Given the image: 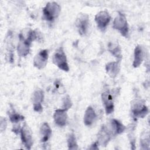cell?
Masks as SVG:
<instances>
[{"mask_svg": "<svg viewBox=\"0 0 150 150\" xmlns=\"http://www.w3.org/2000/svg\"><path fill=\"white\" fill-rule=\"evenodd\" d=\"M67 145L69 149L75 150L78 149V145L77 144L76 139L73 134H71L69 136L67 139Z\"/></svg>", "mask_w": 150, "mask_h": 150, "instance_id": "obj_21", "label": "cell"}, {"mask_svg": "<svg viewBox=\"0 0 150 150\" xmlns=\"http://www.w3.org/2000/svg\"><path fill=\"white\" fill-rule=\"evenodd\" d=\"M40 132L41 135V141L45 142L48 141L52 134V129L47 122H45L42 124L40 127Z\"/></svg>", "mask_w": 150, "mask_h": 150, "instance_id": "obj_16", "label": "cell"}, {"mask_svg": "<svg viewBox=\"0 0 150 150\" xmlns=\"http://www.w3.org/2000/svg\"><path fill=\"white\" fill-rule=\"evenodd\" d=\"M132 115L137 118H144L148 112V108L141 100H135L131 104Z\"/></svg>", "mask_w": 150, "mask_h": 150, "instance_id": "obj_5", "label": "cell"}, {"mask_svg": "<svg viewBox=\"0 0 150 150\" xmlns=\"http://www.w3.org/2000/svg\"><path fill=\"white\" fill-rule=\"evenodd\" d=\"M107 73L112 78L115 77L120 70V61L108 63L105 66Z\"/></svg>", "mask_w": 150, "mask_h": 150, "instance_id": "obj_13", "label": "cell"}, {"mask_svg": "<svg viewBox=\"0 0 150 150\" xmlns=\"http://www.w3.org/2000/svg\"><path fill=\"white\" fill-rule=\"evenodd\" d=\"M140 145L142 149H148L149 146V137L148 132H144L140 140Z\"/></svg>", "mask_w": 150, "mask_h": 150, "instance_id": "obj_20", "label": "cell"}, {"mask_svg": "<svg viewBox=\"0 0 150 150\" xmlns=\"http://www.w3.org/2000/svg\"><path fill=\"white\" fill-rule=\"evenodd\" d=\"M38 38V34L35 30H30L25 38L23 35H19V42L18 45V52L21 56H26L29 52L32 42Z\"/></svg>", "mask_w": 150, "mask_h": 150, "instance_id": "obj_1", "label": "cell"}, {"mask_svg": "<svg viewBox=\"0 0 150 150\" xmlns=\"http://www.w3.org/2000/svg\"><path fill=\"white\" fill-rule=\"evenodd\" d=\"M111 17L109 13L105 11H100L95 16V21L97 27L101 30H104L110 21Z\"/></svg>", "mask_w": 150, "mask_h": 150, "instance_id": "obj_8", "label": "cell"}, {"mask_svg": "<svg viewBox=\"0 0 150 150\" xmlns=\"http://www.w3.org/2000/svg\"><path fill=\"white\" fill-rule=\"evenodd\" d=\"M88 19L89 18L88 15L85 13H80L76 19V25L79 33L81 35L86 34L87 32L89 22Z\"/></svg>", "mask_w": 150, "mask_h": 150, "instance_id": "obj_9", "label": "cell"}, {"mask_svg": "<svg viewBox=\"0 0 150 150\" xmlns=\"http://www.w3.org/2000/svg\"><path fill=\"white\" fill-rule=\"evenodd\" d=\"M53 117L54 122L57 125L60 127L65 125L67 120L66 110L63 108L56 110L54 113Z\"/></svg>", "mask_w": 150, "mask_h": 150, "instance_id": "obj_12", "label": "cell"}, {"mask_svg": "<svg viewBox=\"0 0 150 150\" xmlns=\"http://www.w3.org/2000/svg\"><path fill=\"white\" fill-rule=\"evenodd\" d=\"M44 98V94L42 90H38L35 91L32 97V100L33 103V105L36 104H41V103L43 101Z\"/></svg>", "mask_w": 150, "mask_h": 150, "instance_id": "obj_19", "label": "cell"}, {"mask_svg": "<svg viewBox=\"0 0 150 150\" xmlns=\"http://www.w3.org/2000/svg\"><path fill=\"white\" fill-rule=\"evenodd\" d=\"M60 7L55 2H48L43 9L44 18L48 21H53L60 14Z\"/></svg>", "mask_w": 150, "mask_h": 150, "instance_id": "obj_2", "label": "cell"}, {"mask_svg": "<svg viewBox=\"0 0 150 150\" xmlns=\"http://www.w3.org/2000/svg\"><path fill=\"white\" fill-rule=\"evenodd\" d=\"M53 62L55 65L62 70L64 71L69 70L66 56L62 47H60L55 52L53 56Z\"/></svg>", "mask_w": 150, "mask_h": 150, "instance_id": "obj_4", "label": "cell"}, {"mask_svg": "<svg viewBox=\"0 0 150 150\" xmlns=\"http://www.w3.org/2000/svg\"><path fill=\"white\" fill-rule=\"evenodd\" d=\"M63 109L66 110V111L69 109L71 105H72V102L71 101V99L69 97V96H66L64 98H63Z\"/></svg>", "mask_w": 150, "mask_h": 150, "instance_id": "obj_23", "label": "cell"}, {"mask_svg": "<svg viewBox=\"0 0 150 150\" xmlns=\"http://www.w3.org/2000/svg\"><path fill=\"white\" fill-rule=\"evenodd\" d=\"M97 142H95L94 144H93L91 145V146L90 148V149H98V148L97 146Z\"/></svg>", "mask_w": 150, "mask_h": 150, "instance_id": "obj_25", "label": "cell"}, {"mask_svg": "<svg viewBox=\"0 0 150 150\" xmlns=\"http://www.w3.org/2000/svg\"><path fill=\"white\" fill-rule=\"evenodd\" d=\"M10 121L13 123H17L24 120V117L16 112L10 113L9 115Z\"/></svg>", "mask_w": 150, "mask_h": 150, "instance_id": "obj_22", "label": "cell"}, {"mask_svg": "<svg viewBox=\"0 0 150 150\" xmlns=\"http://www.w3.org/2000/svg\"><path fill=\"white\" fill-rule=\"evenodd\" d=\"M110 138V132L105 126L103 125L98 134V144L102 146H105L108 143Z\"/></svg>", "mask_w": 150, "mask_h": 150, "instance_id": "obj_11", "label": "cell"}, {"mask_svg": "<svg viewBox=\"0 0 150 150\" xmlns=\"http://www.w3.org/2000/svg\"><path fill=\"white\" fill-rule=\"evenodd\" d=\"M20 132L22 143L27 149H30L33 144V140L32 132L29 126L25 123L20 129Z\"/></svg>", "mask_w": 150, "mask_h": 150, "instance_id": "obj_6", "label": "cell"}, {"mask_svg": "<svg viewBox=\"0 0 150 150\" xmlns=\"http://www.w3.org/2000/svg\"><path fill=\"white\" fill-rule=\"evenodd\" d=\"M48 59V50L44 49L40 50L33 59V65L38 69H43L47 64Z\"/></svg>", "mask_w": 150, "mask_h": 150, "instance_id": "obj_7", "label": "cell"}, {"mask_svg": "<svg viewBox=\"0 0 150 150\" xmlns=\"http://www.w3.org/2000/svg\"><path fill=\"white\" fill-rule=\"evenodd\" d=\"M1 124H0V128H1V130L2 132L4 129H5L6 127V121L5 120V118H4L3 117L1 118Z\"/></svg>", "mask_w": 150, "mask_h": 150, "instance_id": "obj_24", "label": "cell"}, {"mask_svg": "<svg viewBox=\"0 0 150 150\" xmlns=\"http://www.w3.org/2000/svg\"><path fill=\"white\" fill-rule=\"evenodd\" d=\"M96 118V114L94 110L91 106H89L86 109L84 115V124L87 126L91 125L94 122Z\"/></svg>", "mask_w": 150, "mask_h": 150, "instance_id": "obj_15", "label": "cell"}, {"mask_svg": "<svg viewBox=\"0 0 150 150\" xmlns=\"http://www.w3.org/2000/svg\"><path fill=\"white\" fill-rule=\"evenodd\" d=\"M144 57V50L142 47L140 45H138L135 47L134 50V58L132 66L134 67H139L142 63Z\"/></svg>", "mask_w": 150, "mask_h": 150, "instance_id": "obj_14", "label": "cell"}, {"mask_svg": "<svg viewBox=\"0 0 150 150\" xmlns=\"http://www.w3.org/2000/svg\"><path fill=\"white\" fill-rule=\"evenodd\" d=\"M113 28L119 30L123 36L125 38L128 36V25L127 19L123 13L118 12V14L114 20Z\"/></svg>", "mask_w": 150, "mask_h": 150, "instance_id": "obj_3", "label": "cell"}, {"mask_svg": "<svg viewBox=\"0 0 150 150\" xmlns=\"http://www.w3.org/2000/svg\"><path fill=\"white\" fill-rule=\"evenodd\" d=\"M108 50L113 54L115 57L120 60L122 57L121 50L118 44L110 43L108 45Z\"/></svg>", "mask_w": 150, "mask_h": 150, "instance_id": "obj_18", "label": "cell"}, {"mask_svg": "<svg viewBox=\"0 0 150 150\" xmlns=\"http://www.w3.org/2000/svg\"><path fill=\"white\" fill-rule=\"evenodd\" d=\"M111 123L113 134H120L123 132L125 129V127L117 120H112Z\"/></svg>", "mask_w": 150, "mask_h": 150, "instance_id": "obj_17", "label": "cell"}, {"mask_svg": "<svg viewBox=\"0 0 150 150\" xmlns=\"http://www.w3.org/2000/svg\"><path fill=\"white\" fill-rule=\"evenodd\" d=\"M102 101L105 107V110L107 114H110L114 111V103L113 96L109 90H107L102 93Z\"/></svg>", "mask_w": 150, "mask_h": 150, "instance_id": "obj_10", "label": "cell"}]
</instances>
